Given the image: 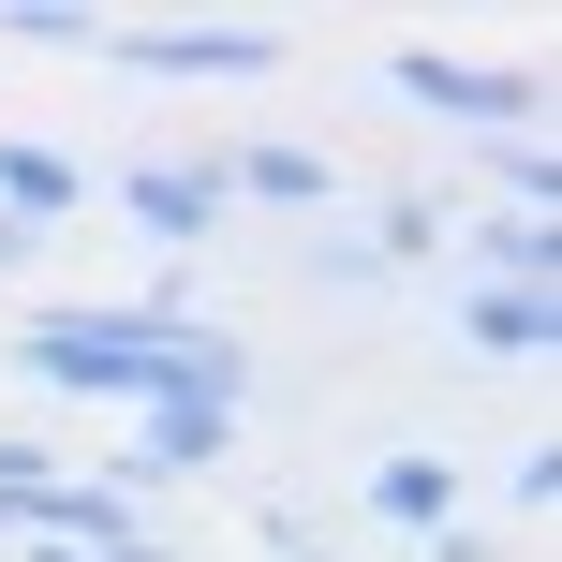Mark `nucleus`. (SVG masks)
<instances>
[{"label": "nucleus", "mask_w": 562, "mask_h": 562, "mask_svg": "<svg viewBox=\"0 0 562 562\" xmlns=\"http://www.w3.org/2000/svg\"><path fill=\"white\" fill-rule=\"evenodd\" d=\"M0 207H15V223H59V207H75V164H59V148H0Z\"/></svg>", "instance_id": "nucleus-7"}, {"label": "nucleus", "mask_w": 562, "mask_h": 562, "mask_svg": "<svg viewBox=\"0 0 562 562\" xmlns=\"http://www.w3.org/2000/svg\"><path fill=\"white\" fill-rule=\"evenodd\" d=\"M164 340H178V311H45V326H30L15 356L45 370V385H134V400H148Z\"/></svg>", "instance_id": "nucleus-1"}, {"label": "nucleus", "mask_w": 562, "mask_h": 562, "mask_svg": "<svg viewBox=\"0 0 562 562\" xmlns=\"http://www.w3.org/2000/svg\"><path fill=\"white\" fill-rule=\"evenodd\" d=\"M237 193H267V207H326V148H252V164H237Z\"/></svg>", "instance_id": "nucleus-8"}, {"label": "nucleus", "mask_w": 562, "mask_h": 562, "mask_svg": "<svg viewBox=\"0 0 562 562\" xmlns=\"http://www.w3.org/2000/svg\"><path fill=\"white\" fill-rule=\"evenodd\" d=\"M400 75V104H445V119H533V75H488V59H385Z\"/></svg>", "instance_id": "nucleus-3"}, {"label": "nucleus", "mask_w": 562, "mask_h": 562, "mask_svg": "<svg viewBox=\"0 0 562 562\" xmlns=\"http://www.w3.org/2000/svg\"><path fill=\"white\" fill-rule=\"evenodd\" d=\"M370 504H385L400 533H415V518H445V459H385V474H370Z\"/></svg>", "instance_id": "nucleus-9"}, {"label": "nucleus", "mask_w": 562, "mask_h": 562, "mask_svg": "<svg viewBox=\"0 0 562 562\" xmlns=\"http://www.w3.org/2000/svg\"><path fill=\"white\" fill-rule=\"evenodd\" d=\"M474 340H488V356H548V340H562V296H533V281H488V296H474Z\"/></svg>", "instance_id": "nucleus-5"}, {"label": "nucleus", "mask_w": 562, "mask_h": 562, "mask_svg": "<svg viewBox=\"0 0 562 562\" xmlns=\"http://www.w3.org/2000/svg\"><path fill=\"white\" fill-rule=\"evenodd\" d=\"M207 207H223V164H148V178H134V223H148V237H193Z\"/></svg>", "instance_id": "nucleus-4"}, {"label": "nucleus", "mask_w": 562, "mask_h": 562, "mask_svg": "<svg viewBox=\"0 0 562 562\" xmlns=\"http://www.w3.org/2000/svg\"><path fill=\"white\" fill-rule=\"evenodd\" d=\"M237 415H207V400H148V474H193V459H223Z\"/></svg>", "instance_id": "nucleus-6"}, {"label": "nucleus", "mask_w": 562, "mask_h": 562, "mask_svg": "<svg viewBox=\"0 0 562 562\" xmlns=\"http://www.w3.org/2000/svg\"><path fill=\"white\" fill-rule=\"evenodd\" d=\"M134 75H267L281 59V30H252V15H207V30H134Z\"/></svg>", "instance_id": "nucleus-2"}]
</instances>
